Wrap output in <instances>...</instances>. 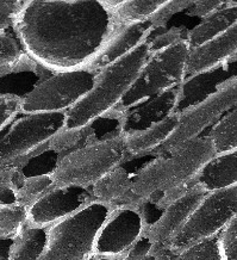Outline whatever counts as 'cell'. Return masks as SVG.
<instances>
[{
	"label": "cell",
	"instance_id": "6da1fadb",
	"mask_svg": "<svg viewBox=\"0 0 237 260\" xmlns=\"http://www.w3.org/2000/svg\"><path fill=\"white\" fill-rule=\"evenodd\" d=\"M12 28L50 73L85 68L121 26L98 2H25Z\"/></svg>",
	"mask_w": 237,
	"mask_h": 260
},
{
	"label": "cell",
	"instance_id": "7a4b0ae2",
	"mask_svg": "<svg viewBox=\"0 0 237 260\" xmlns=\"http://www.w3.org/2000/svg\"><path fill=\"white\" fill-rule=\"evenodd\" d=\"M152 36L128 55L99 72L90 92L66 112V128H84L118 107L152 54Z\"/></svg>",
	"mask_w": 237,
	"mask_h": 260
},
{
	"label": "cell",
	"instance_id": "3957f363",
	"mask_svg": "<svg viewBox=\"0 0 237 260\" xmlns=\"http://www.w3.org/2000/svg\"><path fill=\"white\" fill-rule=\"evenodd\" d=\"M215 150L209 136L192 140L177 152L157 156L136 171L132 191L142 201L164 191L183 186L194 179Z\"/></svg>",
	"mask_w": 237,
	"mask_h": 260
},
{
	"label": "cell",
	"instance_id": "277c9868",
	"mask_svg": "<svg viewBox=\"0 0 237 260\" xmlns=\"http://www.w3.org/2000/svg\"><path fill=\"white\" fill-rule=\"evenodd\" d=\"M110 211L108 205L92 201L77 213L49 225L39 260L90 259L99 229Z\"/></svg>",
	"mask_w": 237,
	"mask_h": 260
},
{
	"label": "cell",
	"instance_id": "5b68a950",
	"mask_svg": "<svg viewBox=\"0 0 237 260\" xmlns=\"http://www.w3.org/2000/svg\"><path fill=\"white\" fill-rule=\"evenodd\" d=\"M126 162L123 134L85 145L60 156L50 172L54 187L90 189L110 171Z\"/></svg>",
	"mask_w": 237,
	"mask_h": 260
},
{
	"label": "cell",
	"instance_id": "8992f818",
	"mask_svg": "<svg viewBox=\"0 0 237 260\" xmlns=\"http://www.w3.org/2000/svg\"><path fill=\"white\" fill-rule=\"evenodd\" d=\"M190 51L186 40L150 54L131 87L118 104L128 111L141 103L178 87L185 79V64Z\"/></svg>",
	"mask_w": 237,
	"mask_h": 260
},
{
	"label": "cell",
	"instance_id": "52a82bcc",
	"mask_svg": "<svg viewBox=\"0 0 237 260\" xmlns=\"http://www.w3.org/2000/svg\"><path fill=\"white\" fill-rule=\"evenodd\" d=\"M237 216V185L205 194L187 221L168 244L171 254L178 255L214 237Z\"/></svg>",
	"mask_w": 237,
	"mask_h": 260
},
{
	"label": "cell",
	"instance_id": "ba28073f",
	"mask_svg": "<svg viewBox=\"0 0 237 260\" xmlns=\"http://www.w3.org/2000/svg\"><path fill=\"white\" fill-rule=\"evenodd\" d=\"M97 75L87 68L54 73L22 97L20 114L67 112L90 92Z\"/></svg>",
	"mask_w": 237,
	"mask_h": 260
},
{
	"label": "cell",
	"instance_id": "9c48e42d",
	"mask_svg": "<svg viewBox=\"0 0 237 260\" xmlns=\"http://www.w3.org/2000/svg\"><path fill=\"white\" fill-rule=\"evenodd\" d=\"M237 101V77L229 79L217 92L198 104L179 112L178 123L170 138L150 155L164 156L177 152L204 130L217 122L224 112L235 108Z\"/></svg>",
	"mask_w": 237,
	"mask_h": 260
},
{
	"label": "cell",
	"instance_id": "30bf717a",
	"mask_svg": "<svg viewBox=\"0 0 237 260\" xmlns=\"http://www.w3.org/2000/svg\"><path fill=\"white\" fill-rule=\"evenodd\" d=\"M64 121L66 112L26 115L16 121L0 140V169L5 166L25 169L32 154L62 128Z\"/></svg>",
	"mask_w": 237,
	"mask_h": 260
},
{
	"label": "cell",
	"instance_id": "8fae6325",
	"mask_svg": "<svg viewBox=\"0 0 237 260\" xmlns=\"http://www.w3.org/2000/svg\"><path fill=\"white\" fill-rule=\"evenodd\" d=\"M143 228L144 220L140 207L111 210L95 238L93 254L125 255L142 234Z\"/></svg>",
	"mask_w": 237,
	"mask_h": 260
},
{
	"label": "cell",
	"instance_id": "7c38bea8",
	"mask_svg": "<svg viewBox=\"0 0 237 260\" xmlns=\"http://www.w3.org/2000/svg\"><path fill=\"white\" fill-rule=\"evenodd\" d=\"M93 201L90 189L77 186L53 187L27 209V225L48 228Z\"/></svg>",
	"mask_w": 237,
	"mask_h": 260
},
{
	"label": "cell",
	"instance_id": "4fadbf2b",
	"mask_svg": "<svg viewBox=\"0 0 237 260\" xmlns=\"http://www.w3.org/2000/svg\"><path fill=\"white\" fill-rule=\"evenodd\" d=\"M205 194V191L194 184L190 192L168 205L153 224L143 228L142 235L152 245L149 254L160 251H168L170 241L180 231Z\"/></svg>",
	"mask_w": 237,
	"mask_h": 260
},
{
	"label": "cell",
	"instance_id": "5bb4252c",
	"mask_svg": "<svg viewBox=\"0 0 237 260\" xmlns=\"http://www.w3.org/2000/svg\"><path fill=\"white\" fill-rule=\"evenodd\" d=\"M237 24L201 46L190 49L185 64V79L205 73L237 59Z\"/></svg>",
	"mask_w": 237,
	"mask_h": 260
},
{
	"label": "cell",
	"instance_id": "9a60e30c",
	"mask_svg": "<svg viewBox=\"0 0 237 260\" xmlns=\"http://www.w3.org/2000/svg\"><path fill=\"white\" fill-rule=\"evenodd\" d=\"M156 31L157 30L149 20L121 26L85 68L99 73L103 68L115 63L116 61L131 53Z\"/></svg>",
	"mask_w": 237,
	"mask_h": 260
},
{
	"label": "cell",
	"instance_id": "2e32d148",
	"mask_svg": "<svg viewBox=\"0 0 237 260\" xmlns=\"http://www.w3.org/2000/svg\"><path fill=\"white\" fill-rule=\"evenodd\" d=\"M132 176L122 165L117 166L90 187L92 198L111 210L141 207L144 201L133 193Z\"/></svg>",
	"mask_w": 237,
	"mask_h": 260
},
{
	"label": "cell",
	"instance_id": "e0dca14e",
	"mask_svg": "<svg viewBox=\"0 0 237 260\" xmlns=\"http://www.w3.org/2000/svg\"><path fill=\"white\" fill-rule=\"evenodd\" d=\"M236 61L237 59L216 70L184 79L179 86V101L174 114H179L185 109L202 102L217 92L229 79L236 77Z\"/></svg>",
	"mask_w": 237,
	"mask_h": 260
},
{
	"label": "cell",
	"instance_id": "ac0fdd59",
	"mask_svg": "<svg viewBox=\"0 0 237 260\" xmlns=\"http://www.w3.org/2000/svg\"><path fill=\"white\" fill-rule=\"evenodd\" d=\"M179 86L172 88L157 97L148 99L131 110L126 111L122 134L147 129L174 114L178 101H179Z\"/></svg>",
	"mask_w": 237,
	"mask_h": 260
},
{
	"label": "cell",
	"instance_id": "d6986e66",
	"mask_svg": "<svg viewBox=\"0 0 237 260\" xmlns=\"http://www.w3.org/2000/svg\"><path fill=\"white\" fill-rule=\"evenodd\" d=\"M179 114H172L162 121L140 132L123 134L126 161L150 155L170 138L178 123Z\"/></svg>",
	"mask_w": 237,
	"mask_h": 260
},
{
	"label": "cell",
	"instance_id": "ffe728a7",
	"mask_svg": "<svg viewBox=\"0 0 237 260\" xmlns=\"http://www.w3.org/2000/svg\"><path fill=\"white\" fill-rule=\"evenodd\" d=\"M193 181L206 193L237 185V150L215 154L214 158L202 166Z\"/></svg>",
	"mask_w": 237,
	"mask_h": 260
},
{
	"label": "cell",
	"instance_id": "44dd1931",
	"mask_svg": "<svg viewBox=\"0 0 237 260\" xmlns=\"http://www.w3.org/2000/svg\"><path fill=\"white\" fill-rule=\"evenodd\" d=\"M237 24V3L228 2L224 8L201 19L195 28L187 31L186 41L190 49L201 46L215 37L222 35L229 28Z\"/></svg>",
	"mask_w": 237,
	"mask_h": 260
},
{
	"label": "cell",
	"instance_id": "7402d4cb",
	"mask_svg": "<svg viewBox=\"0 0 237 260\" xmlns=\"http://www.w3.org/2000/svg\"><path fill=\"white\" fill-rule=\"evenodd\" d=\"M88 143H90V133H88L87 126L66 128L63 125L40 149H37L30 159L42 153H54L56 154L58 159L60 156L66 155V154L73 152L82 146L88 145Z\"/></svg>",
	"mask_w": 237,
	"mask_h": 260
},
{
	"label": "cell",
	"instance_id": "603a6c76",
	"mask_svg": "<svg viewBox=\"0 0 237 260\" xmlns=\"http://www.w3.org/2000/svg\"><path fill=\"white\" fill-rule=\"evenodd\" d=\"M47 240V228L25 225L13 242L9 260H39Z\"/></svg>",
	"mask_w": 237,
	"mask_h": 260
},
{
	"label": "cell",
	"instance_id": "cb8c5ba5",
	"mask_svg": "<svg viewBox=\"0 0 237 260\" xmlns=\"http://www.w3.org/2000/svg\"><path fill=\"white\" fill-rule=\"evenodd\" d=\"M163 3L164 0H121L112 12L113 20L119 26L147 22Z\"/></svg>",
	"mask_w": 237,
	"mask_h": 260
},
{
	"label": "cell",
	"instance_id": "d4e9b609",
	"mask_svg": "<svg viewBox=\"0 0 237 260\" xmlns=\"http://www.w3.org/2000/svg\"><path fill=\"white\" fill-rule=\"evenodd\" d=\"M237 110L233 109L224 117L218 119L211 129L209 139L214 147L215 154L229 153L237 150Z\"/></svg>",
	"mask_w": 237,
	"mask_h": 260
},
{
	"label": "cell",
	"instance_id": "484cf974",
	"mask_svg": "<svg viewBox=\"0 0 237 260\" xmlns=\"http://www.w3.org/2000/svg\"><path fill=\"white\" fill-rule=\"evenodd\" d=\"M53 187L54 183L50 173L25 177L18 193H17L16 204L29 209L32 204H35L41 197H43Z\"/></svg>",
	"mask_w": 237,
	"mask_h": 260
},
{
	"label": "cell",
	"instance_id": "4316f807",
	"mask_svg": "<svg viewBox=\"0 0 237 260\" xmlns=\"http://www.w3.org/2000/svg\"><path fill=\"white\" fill-rule=\"evenodd\" d=\"M26 223V208L19 204H0V240L15 239Z\"/></svg>",
	"mask_w": 237,
	"mask_h": 260
},
{
	"label": "cell",
	"instance_id": "83f0119b",
	"mask_svg": "<svg viewBox=\"0 0 237 260\" xmlns=\"http://www.w3.org/2000/svg\"><path fill=\"white\" fill-rule=\"evenodd\" d=\"M25 51L15 37L0 32V80L10 74H17V63Z\"/></svg>",
	"mask_w": 237,
	"mask_h": 260
},
{
	"label": "cell",
	"instance_id": "f1b7e54d",
	"mask_svg": "<svg viewBox=\"0 0 237 260\" xmlns=\"http://www.w3.org/2000/svg\"><path fill=\"white\" fill-rule=\"evenodd\" d=\"M25 177L24 170L18 166L0 169V204H16L17 193Z\"/></svg>",
	"mask_w": 237,
	"mask_h": 260
},
{
	"label": "cell",
	"instance_id": "f546056e",
	"mask_svg": "<svg viewBox=\"0 0 237 260\" xmlns=\"http://www.w3.org/2000/svg\"><path fill=\"white\" fill-rule=\"evenodd\" d=\"M217 242L222 260H237V216L219 232Z\"/></svg>",
	"mask_w": 237,
	"mask_h": 260
},
{
	"label": "cell",
	"instance_id": "4dcf8cb0",
	"mask_svg": "<svg viewBox=\"0 0 237 260\" xmlns=\"http://www.w3.org/2000/svg\"><path fill=\"white\" fill-rule=\"evenodd\" d=\"M173 260H222L218 249L217 237L208 239L188 248L187 251L178 254Z\"/></svg>",
	"mask_w": 237,
	"mask_h": 260
},
{
	"label": "cell",
	"instance_id": "1f68e13d",
	"mask_svg": "<svg viewBox=\"0 0 237 260\" xmlns=\"http://www.w3.org/2000/svg\"><path fill=\"white\" fill-rule=\"evenodd\" d=\"M193 5L192 0H164L163 5L157 9V11L149 18V22L156 30L166 28L168 20L173 17L175 13L184 11V10L190 9Z\"/></svg>",
	"mask_w": 237,
	"mask_h": 260
},
{
	"label": "cell",
	"instance_id": "d6a6232c",
	"mask_svg": "<svg viewBox=\"0 0 237 260\" xmlns=\"http://www.w3.org/2000/svg\"><path fill=\"white\" fill-rule=\"evenodd\" d=\"M22 97L17 94L0 93V132H3L10 123L15 121L20 114Z\"/></svg>",
	"mask_w": 237,
	"mask_h": 260
},
{
	"label": "cell",
	"instance_id": "836d02e7",
	"mask_svg": "<svg viewBox=\"0 0 237 260\" xmlns=\"http://www.w3.org/2000/svg\"><path fill=\"white\" fill-rule=\"evenodd\" d=\"M226 4H228V2H225V0H198V2H193V5L190 8L188 15L204 19L218 11L219 9L224 8Z\"/></svg>",
	"mask_w": 237,
	"mask_h": 260
},
{
	"label": "cell",
	"instance_id": "e575fe53",
	"mask_svg": "<svg viewBox=\"0 0 237 260\" xmlns=\"http://www.w3.org/2000/svg\"><path fill=\"white\" fill-rule=\"evenodd\" d=\"M25 2H0V32L12 26L13 18L23 9Z\"/></svg>",
	"mask_w": 237,
	"mask_h": 260
},
{
	"label": "cell",
	"instance_id": "d590c367",
	"mask_svg": "<svg viewBox=\"0 0 237 260\" xmlns=\"http://www.w3.org/2000/svg\"><path fill=\"white\" fill-rule=\"evenodd\" d=\"M16 239V238H15ZM15 239H6L0 240V260H9Z\"/></svg>",
	"mask_w": 237,
	"mask_h": 260
},
{
	"label": "cell",
	"instance_id": "8d00e7d4",
	"mask_svg": "<svg viewBox=\"0 0 237 260\" xmlns=\"http://www.w3.org/2000/svg\"><path fill=\"white\" fill-rule=\"evenodd\" d=\"M123 259H124V255L123 256H105V255L93 254L88 260H123Z\"/></svg>",
	"mask_w": 237,
	"mask_h": 260
}]
</instances>
